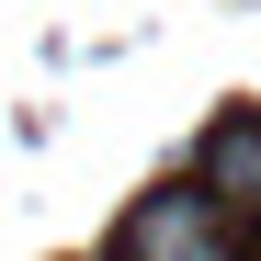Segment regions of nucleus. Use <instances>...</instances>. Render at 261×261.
<instances>
[{"mask_svg":"<svg viewBox=\"0 0 261 261\" xmlns=\"http://www.w3.org/2000/svg\"><path fill=\"white\" fill-rule=\"evenodd\" d=\"M125 261H239V227L193 182H170V193H148L137 216H125Z\"/></svg>","mask_w":261,"mask_h":261,"instance_id":"nucleus-1","label":"nucleus"},{"mask_svg":"<svg viewBox=\"0 0 261 261\" xmlns=\"http://www.w3.org/2000/svg\"><path fill=\"white\" fill-rule=\"evenodd\" d=\"M193 193L227 216L239 239L261 227V114H227V125L204 137V170H193Z\"/></svg>","mask_w":261,"mask_h":261,"instance_id":"nucleus-2","label":"nucleus"}]
</instances>
